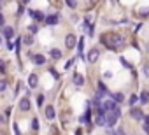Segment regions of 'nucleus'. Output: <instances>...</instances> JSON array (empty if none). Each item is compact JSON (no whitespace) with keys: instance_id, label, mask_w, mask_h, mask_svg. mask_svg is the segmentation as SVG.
<instances>
[{"instance_id":"obj_1","label":"nucleus","mask_w":149,"mask_h":135,"mask_svg":"<svg viewBox=\"0 0 149 135\" xmlns=\"http://www.w3.org/2000/svg\"><path fill=\"white\" fill-rule=\"evenodd\" d=\"M100 42L104 44V46H107L109 49H119V47H123L125 46V37H121V35H118V33H104V35H100Z\"/></svg>"},{"instance_id":"obj_2","label":"nucleus","mask_w":149,"mask_h":135,"mask_svg":"<svg viewBox=\"0 0 149 135\" xmlns=\"http://www.w3.org/2000/svg\"><path fill=\"white\" fill-rule=\"evenodd\" d=\"M119 116H121V109H119V107H116V109L109 111V112H107V116H105V125H107L109 128H112V126L116 125V121L119 119Z\"/></svg>"},{"instance_id":"obj_3","label":"nucleus","mask_w":149,"mask_h":135,"mask_svg":"<svg viewBox=\"0 0 149 135\" xmlns=\"http://www.w3.org/2000/svg\"><path fill=\"white\" fill-rule=\"evenodd\" d=\"M105 116H107V112H105L102 107H97V112H95V123H97L98 126L105 125Z\"/></svg>"},{"instance_id":"obj_4","label":"nucleus","mask_w":149,"mask_h":135,"mask_svg":"<svg viewBox=\"0 0 149 135\" xmlns=\"http://www.w3.org/2000/svg\"><path fill=\"white\" fill-rule=\"evenodd\" d=\"M76 42H77V39H76V35H72V33H68V35L65 37V46H67L68 49H72V47H76V46H77Z\"/></svg>"},{"instance_id":"obj_5","label":"nucleus","mask_w":149,"mask_h":135,"mask_svg":"<svg viewBox=\"0 0 149 135\" xmlns=\"http://www.w3.org/2000/svg\"><path fill=\"white\" fill-rule=\"evenodd\" d=\"M28 16H32V18H33V19H35L37 23H39V21H44V19H46V16H44V14H42L40 11H33V9H28Z\"/></svg>"},{"instance_id":"obj_6","label":"nucleus","mask_w":149,"mask_h":135,"mask_svg":"<svg viewBox=\"0 0 149 135\" xmlns=\"http://www.w3.org/2000/svg\"><path fill=\"white\" fill-rule=\"evenodd\" d=\"M98 56H100V51H98L97 47H93V49H90V53H88V61H90V63H95V61L98 60Z\"/></svg>"},{"instance_id":"obj_7","label":"nucleus","mask_w":149,"mask_h":135,"mask_svg":"<svg viewBox=\"0 0 149 135\" xmlns=\"http://www.w3.org/2000/svg\"><path fill=\"white\" fill-rule=\"evenodd\" d=\"M130 116H132L133 119H144V112H142L139 107H132V111H130Z\"/></svg>"},{"instance_id":"obj_8","label":"nucleus","mask_w":149,"mask_h":135,"mask_svg":"<svg viewBox=\"0 0 149 135\" xmlns=\"http://www.w3.org/2000/svg\"><path fill=\"white\" fill-rule=\"evenodd\" d=\"M30 58H32V61H33L35 65H44V63H46L44 54H30Z\"/></svg>"},{"instance_id":"obj_9","label":"nucleus","mask_w":149,"mask_h":135,"mask_svg":"<svg viewBox=\"0 0 149 135\" xmlns=\"http://www.w3.org/2000/svg\"><path fill=\"white\" fill-rule=\"evenodd\" d=\"M116 107H118V104H116L114 100H107V102L102 104V109H104L105 112H109V111H112V109H116Z\"/></svg>"},{"instance_id":"obj_10","label":"nucleus","mask_w":149,"mask_h":135,"mask_svg":"<svg viewBox=\"0 0 149 135\" xmlns=\"http://www.w3.org/2000/svg\"><path fill=\"white\" fill-rule=\"evenodd\" d=\"M37 84H39L37 74H30V76H28V86H30V88H37Z\"/></svg>"},{"instance_id":"obj_11","label":"nucleus","mask_w":149,"mask_h":135,"mask_svg":"<svg viewBox=\"0 0 149 135\" xmlns=\"http://www.w3.org/2000/svg\"><path fill=\"white\" fill-rule=\"evenodd\" d=\"M19 109H21L23 112H26V111H30V100H28V97H25V98H21V102H19Z\"/></svg>"},{"instance_id":"obj_12","label":"nucleus","mask_w":149,"mask_h":135,"mask_svg":"<svg viewBox=\"0 0 149 135\" xmlns=\"http://www.w3.org/2000/svg\"><path fill=\"white\" fill-rule=\"evenodd\" d=\"M44 21H46L47 25H51V26H53V25H56V23L60 21V16H58V14H51V16H47Z\"/></svg>"},{"instance_id":"obj_13","label":"nucleus","mask_w":149,"mask_h":135,"mask_svg":"<svg viewBox=\"0 0 149 135\" xmlns=\"http://www.w3.org/2000/svg\"><path fill=\"white\" fill-rule=\"evenodd\" d=\"M111 95V98L116 102V104H123L125 102V95L123 93H109Z\"/></svg>"},{"instance_id":"obj_14","label":"nucleus","mask_w":149,"mask_h":135,"mask_svg":"<svg viewBox=\"0 0 149 135\" xmlns=\"http://www.w3.org/2000/svg\"><path fill=\"white\" fill-rule=\"evenodd\" d=\"M139 100H140V104H149V91H147V90L140 91V95H139Z\"/></svg>"},{"instance_id":"obj_15","label":"nucleus","mask_w":149,"mask_h":135,"mask_svg":"<svg viewBox=\"0 0 149 135\" xmlns=\"http://www.w3.org/2000/svg\"><path fill=\"white\" fill-rule=\"evenodd\" d=\"M2 33H4L6 39H13V37H14V28H13V26H6Z\"/></svg>"},{"instance_id":"obj_16","label":"nucleus","mask_w":149,"mask_h":135,"mask_svg":"<svg viewBox=\"0 0 149 135\" xmlns=\"http://www.w3.org/2000/svg\"><path fill=\"white\" fill-rule=\"evenodd\" d=\"M74 84H76V86H83L84 84V77H83V74H76V76H74Z\"/></svg>"},{"instance_id":"obj_17","label":"nucleus","mask_w":149,"mask_h":135,"mask_svg":"<svg viewBox=\"0 0 149 135\" xmlns=\"http://www.w3.org/2000/svg\"><path fill=\"white\" fill-rule=\"evenodd\" d=\"M98 95H109V90L105 88V84L102 81H98Z\"/></svg>"},{"instance_id":"obj_18","label":"nucleus","mask_w":149,"mask_h":135,"mask_svg":"<svg viewBox=\"0 0 149 135\" xmlns=\"http://www.w3.org/2000/svg\"><path fill=\"white\" fill-rule=\"evenodd\" d=\"M46 118H47V119H53V118H54V107H53V105H47V107H46Z\"/></svg>"},{"instance_id":"obj_19","label":"nucleus","mask_w":149,"mask_h":135,"mask_svg":"<svg viewBox=\"0 0 149 135\" xmlns=\"http://www.w3.org/2000/svg\"><path fill=\"white\" fill-rule=\"evenodd\" d=\"M49 54H51V58H53V60L61 58V51H60V49H51V51H49Z\"/></svg>"},{"instance_id":"obj_20","label":"nucleus","mask_w":149,"mask_h":135,"mask_svg":"<svg viewBox=\"0 0 149 135\" xmlns=\"http://www.w3.org/2000/svg\"><path fill=\"white\" fill-rule=\"evenodd\" d=\"M90 116H91V111H90V107H88L86 112H84V116H83L79 121H81V123H88V121H90Z\"/></svg>"},{"instance_id":"obj_21","label":"nucleus","mask_w":149,"mask_h":135,"mask_svg":"<svg viewBox=\"0 0 149 135\" xmlns=\"http://www.w3.org/2000/svg\"><path fill=\"white\" fill-rule=\"evenodd\" d=\"M83 46H84V37H81L79 40H77V51H79V54H83Z\"/></svg>"},{"instance_id":"obj_22","label":"nucleus","mask_w":149,"mask_h":135,"mask_svg":"<svg viewBox=\"0 0 149 135\" xmlns=\"http://www.w3.org/2000/svg\"><path fill=\"white\" fill-rule=\"evenodd\" d=\"M74 63H76V58H70V60H68V61H67V63H65V69H67V70H68V69H70V67H72V65H74Z\"/></svg>"},{"instance_id":"obj_23","label":"nucleus","mask_w":149,"mask_h":135,"mask_svg":"<svg viewBox=\"0 0 149 135\" xmlns=\"http://www.w3.org/2000/svg\"><path fill=\"white\" fill-rule=\"evenodd\" d=\"M44 100H46V97H44V95H39V97H37V105H39V107H42Z\"/></svg>"},{"instance_id":"obj_24","label":"nucleus","mask_w":149,"mask_h":135,"mask_svg":"<svg viewBox=\"0 0 149 135\" xmlns=\"http://www.w3.org/2000/svg\"><path fill=\"white\" fill-rule=\"evenodd\" d=\"M137 102H139V97H137V95H132V97H130V102H128V104H130V105H135Z\"/></svg>"},{"instance_id":"obj_25","label":"nucleus","mask_w":149,"mask_h":135,"mask_svg":"<svg viewBox=\"0 0 149 135\" xmlns=\"http://www.w3.org/2000/svg\"><path fill=\"white\" fill-rule=\"evenodd\" d=\"M6 90H7V81L2 79V81H0V91H6Z\"/></svg>"},{"instance_id":"obj_26","label":"nucleus","mask_w":149,"mask_h":135,"mask_svg":"<svg viewBox=\"0 0 149 135\" xmlns=\"http://www.w3.org/2000/svg\"><path fill=\"white\" fill-rule=\"evenodd\" d=\"M142 70H144V76H146V77H149V63H144Z\"/></svg>"},{"instance_id":"obj_27","label":"nucleus","mask_w":149,"mask_h":135,"mask_svg":"<svg viewBox=\"0 0 149 135\" xmlns=\"http://www.w3.org/2000/svg\"><path fill=\"white\" fill-rule=\"evenodd\" d=\"M32 130H39V121L37 119H32Z\"/></svg>"},{"instance_id":"obj_28","label":"nucleus","mask_w":149,"mask_h":135,"mask_svg":"<svg viewBox=\"0 0 149 135\" xmlns=\"http://www.w3.org/2000/svg\"><path fill=\"white\" fill-rule=\"evenodd\" d=\"M28 30H30V33H37V25H30Z\"/></svg>"},{"instance_id":"obj_29","label":"nucleus","mask_w":149,"mask_h":135,"mask_svg":"<svg viewBox=\"0 0 149 135\" xmlns=\"http://www.w3.org/2000/svg\"><path fill=\"white\" fill-rule=\"evenodd\" d=\"M23 40H25V42H26V46H30V44H32V42H33V37H28V35H26V37H25V39H23Z\"/></svg>"},{"instance_id":"obj_30","label":"nucleus","mask_w":149,"mask_h":135,"mask_svg":"<svg viewBox=\"0 0 149 135\" xmlns=\"http://www.w3.org/2000/svg\"><path fill=\"white\" fill-rule=\"evenodd\" d=\"M112 135H126L125 132H123V128H118V130H114V133Z\"/></svg>"},{"instance_id":"obj_31","label":"nucleus","mask_w":149,"mask_h":135,"mask_svg":"<svg viewBox=\"0 0 149 135\" xmlns=\"http://www.w3.org/2000/svg\"><path fill=\"white\" fill-rule=\"evenodd\" d=\"M49 74H51V76H53V77H56V79H58V77H60V76H58V72H56V70H54V69H49Z\"/></svg>"},{"instance_id":"obj_32","label":"nucleus","mask_w":149,"mask_h":135,"mask_svg":"<svg viewBox=\"0 0 149 135\" xmlns=\"http://www.w3.org/2000/svg\"><path fill=\"white\" fill-rule=\"evenodd\" d=\"M67 6L74 9V7H76V2H74V0H67Z\"/></svg>"},{"instance_id":"obj_33","label":"nucleus","mask_w":149,"mask_h":135,"mask_svg":"<svg viewBox=\"0 0 149 135\" xmlns=\"http://www.w3.org/2000/svg\"><path fill=\"white\" fill-rule=\"evenodd\" d=\"M140 16H149V9H140Z\"/></svg>"},{"instance_id":"obj_34","label":"nucleus","mask_w":149,"mask_h":135,"mask_svg":"<svg viewBox=\"0 0 149 135\" xmlns=\"http://www.w3.org/2000/svg\"><path fill=\"white\" fill-rule=\"evenodd\" d=\"M142 128H144V132L149 135V123H144V126H142Z\"/></svg>"},{"instance_id":"obj_35","label":"nucleus","mask_w":149,"mask_h":135,"mask_svg":"<svg viewBox=\"0 0 149 135\" xmlns=\"http://www.w3.org/2000/svg\"><path fill=\"white\" fill-rule=\"evenodd\" d=\"M6 25V19H4V14H0V26Z\"/></svg>"},{"instance_id":"obj_36","label":"nucleus","mask_w":149,"mask_h":135,"mask_svg":"<svg viewBox=\"0 0 149 135\" xmlns=\"http://www.w3.org/2000/svg\"><path fill=\"white\" fill-rule=\"evenodd\" d=\"M0 70L6 72V63H4V61H0Z\"/></svg>"},{"instance_id":"obj_37","label":"nucleus","mask_w":149,"mask_h":135,"mask_svg":"<svg viewBox=\"0 0 149 135\" xmlns=\"http://www.w3.org/2000/svg\"><path fill=\"white\" fill-rule=\"evenodd\" d=\"M14 133H16V135H21V132H19V128H18V125H14Z\"/></svg>"},{"instance_id":"obj_38","label":"nucleus","mask_w":149,"mask_h":135,"mask_svg":"<svg viewBox=\"0 0 149 135\" xmlns=\"http://www.w3.org/2000/svg\"><path fill=\"white\" fill-rule=\"evenodd\" d=\"M7 49H14V44L13 42H7Z\"/></svg>"},{"instance_id":"obj_39","label":"nucleus","mask_w":149,"mask_h":135,"mask_svg":"<svg viewBox=\"0 0 149 135\" xmlns=\"http://www.w3.org/2000/svg\"><path fill=\"white\" fill-rule=\"evenodd\" d=\"M144 123H149V114H144Z\"/></svg>"},{"instance_id":"obj_40","label":"nucleus","mask_w":149,"mask_h":135,"mask_svg":"<svg viewBox=\"0 0 149 135\" xmlns=\"http://www.w3.org/2000/svg\"><path fill=\"white\" fill-rule=\"evenodd\" d=\"M23 4H28V0H23ZM23 4H21V6H23Z\"/></svg>"}]
</instances>
